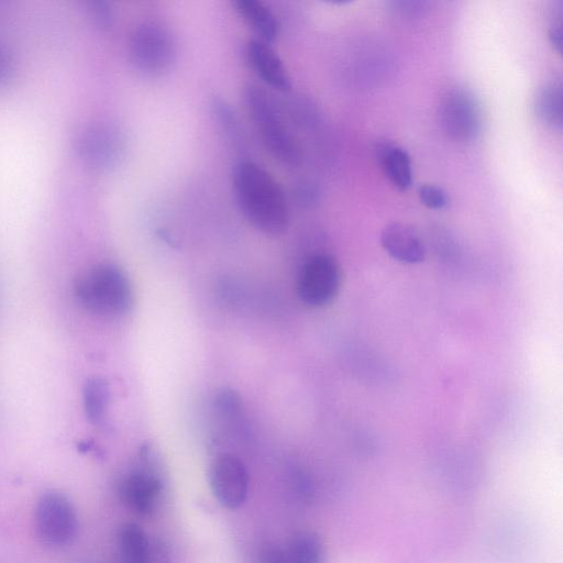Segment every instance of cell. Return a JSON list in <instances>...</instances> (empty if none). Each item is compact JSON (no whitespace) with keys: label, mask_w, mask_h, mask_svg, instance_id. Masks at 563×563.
<instances>
[{"label":"cell","mask_w":563,"mask_h":563,"mask_svg":"<svg viewBox=\"0 0 563 563\" xmlns=\"http://www.w3.org/2000/svg\"><path fill=\"white\" fill-rule=\"evenodd\" d=\"M391 10L400 18L412 19L426 10L427 2L421 1H393Z\"/></svg>","instance_id":"cell-23"},{"label":"cell","mask_w":563,"mask_h":563,"mask_svg":"<svg viewBox=\"0 0 563 563\" xmlns=\"http://www.w3.org/2000/svg\"><path fill=\"white\" fill-rule=\"evenodd\" d=\"M562 84L551 81L542 86L533 101L534 114L539 121L553 130L562 128Z\"/></svg>","instance_id":"cell-15"},{"label":"cell","mask_w":563,"mask_h":563,"mask_svg":"<svg viewBox=\"0 0 563 563\" xmlns=\"http://www.w3.org/2000/svg\"><path fill=\"white\" fill-rule=\"evenodd\" d=\"M245 56L250 67L265 85L277 91L291 89L288 70L271 44L252 38L246 44Z\"/></svg>","instance_id":"cell-10"},{"label":"cell","mask_w":563,"mask_h":563,"mask_svg":"<svg viewBox=\"0 0 563 563\" xmlns=\"http://www.w3.org/2000/svg\"><path fill=\"white\" fill-rule=\"evenodd\" d=\"M74 150L85 165L95 169H108L121 158L124 140L115 125L98 121L86 124L77 132Z\"/></svg>","instance_id":"cell-7"},{"label":"cell","mask_w":563,"mask_h":563,"mask_svg":"<svg viewBox=\"0 0 563 563\" xmlns=\"http://www.w3.org/2000/svg\"><path fill=\"white\" fill-rule=\"evenodd\" d=\"M376 157L385 176L400 191L412 184V166L409 154L402 147L383 142L376 146Z\"/></svg>","instance_id":"cell-14"},{"label":"cell","mask_w":563,"mask_h":563,"mask_svg":"<svg viewBox=\"0 0 563 563\" xmlns=\"http://www.w3.org/2000/svg\"><path fill=\"white\" fill-rule=\"evenodd\" d=\"M131 63L141 73L157 76L170 68L176 58V41L162 22L143 21L131 32L128 44Z\"/></svg>","instance_id":"cell-4"},{"label":"cell","mask_w":563,"mask_h":563,"mask_svg":"<svg viewBox=\"0 0 563 563\" xmlns=\"http://www.w3.org/2000/svg\"><path fill=\"white\" fill-rule=\"evenodd\" d=\"M218 409L225 416H234L241 408L239 396L232 390H223L216 399Z\"/></svg>","instance_id":"cell-24"},{"label":"cell","mask_w":563,"mask_h":563,"mask_svg":"<svg viewBox=\"0 0 563 563\" xmlns=\"http://www.w3.org/2000/svg\"><path fill=\"white\" fill-rule=\"evenodd\" d=\"M37 538L51 547L70 543L78 531V518L69 498L57 490L43 493L34 508Z\"/></svg>","instance_id":"cell-5"},{"label":"cell","mask_w":563,"mask_h":563,"mask_svg":"<svg viewBox=\"0 0 563 563\" xmlns=\"http://www.w3.org/2000/svg\"><path fill=\"white\" fill-rule=\"evenodd\" d=\"M15 60L9 47L0 42V88L7 86L13 78Z\"/></svg>","instance_id":"cell-22"},{"label":"cell","mask_w":563,"mask_h":563,"mask_svg":"<svg viewBox=\"0 0 563 563\" xmlns=\"http://www.w3.org/2000/svg\"><path fill=\"white\" fill-rule=\"evenodd\" d=\"M78 301L99 316L118 317L134 303L132 286L124 272L115 265L102 264L81 275L74 286Z\"/></svg>","instance_id":"cell-3"},{"label":"cell","mask_w":563,"mask_h":563,"mask_svg":"<svg viewBox=\"0 0 563 563\" xmlns=\"http://www.w3.org/2000/svg\"><path fill=\"white\" fill-rule=\"evenodd\" d=\"M286 550L292 563H324V548L314 532L297 533Z\"/></svg>","instance_id":"cell-18"},{"label":"cell","mask_w":563,"mask_h":563,"mask_svg":"<svg viewBox=\"0 0 563 563\" xmlns=\"http://www.w3.org/2000/svg\"><path fill=\"white\" fill-rule=\"evenodd\" d=\"M261 563H292L286 549L267 545L260 553Z\"/></svg>","instance_id":"cell-25"},{"label":"cell","mask_w":563,"mask_h":563,"mask_svg":"<svg viewBox=\"0 0 563 563\" xmlns=\"http://www.w3.org/2000/svg\"><path fill=\"white\" fill-rule=\"evenodd\" d=\"M109 400L110 390L106 379L93 376L86 380L82 388V404L90 423L98 424L103 420Z\"/></svg>","instance_id":"cell-17"},{"label":"cell","mask_w":563,"mask_h":563,"mask_svg":"<svg viewBox=\"0 0 563 563\" xmlns=\"http://www.w3.org/2000/svg\"><path fill=\"white\" fill-rule=\"evenodd\" d=\"M87 11L90 19L100 27H108L112 24L113 10L107 1H89L87 2Z\"/></svg>","instance_id":"cell-21"},{"label":"cell","mask_w":563,"mask_h":563,"mask_svg":"<svg viewBox=\"0 0 563 563\" xmlns=\"http://www.w3.org/2000/svg\"><path fill=\"white\" fill-rule=\"evenodd\" d=\"M341 280V268L334 257L328 254L314 255L299 272L298 297L310 307H323L335 298Z\"/></svg>","instance_id":"cell-8"},{"label":"cell","mask_w":563,"mask_h":563,"mask_svg":"<svg viewBox=\"0 0 563 563\" xmlns=\"http://www.w3.org/2000/svg\"><path fill=\"white\" fill-rule=\"evenodd\" d=\"M213 109L222 130L231 137L232 141L241 142L239 121L230 106L227 104L225 101L218 99L213 103Z\"/></svg>","instance_id":"cell-19"},{"label":"cell","mask_w":563,"mask_h":563,"mask_svg":"<svg viewBox=\"0 0 563 563\" xmlns=\"http://www.w3.org/2000/svg\"><path fill=\"white\" fill-rule=\"evenodd\" d=\"M232 185L240 210L257 231L269 236L287 231L288 202L282 186L267 170L254 162L241 161L234 166Z\"/></svg>","instance_id":"cell-1"},{"label":"cell","mask_w":563,"mask_h":563,"mask_svg":"<svg viewBox=\"0 0 563 563\" xmlns=\"http://www.w3.org/2000/svg\"><path fill=\"white\" fill-rule=\"evenodd\" d=\"M209 478L219 503L236 509L243 505L249 492V473L244 463L232 454L218 456L210 466Z\"/></svg>","instance_id":"cell-9"},{"label":"cell","mask_w":563,"mask_h":563,"mask_svg":"<svg viewBox=\"0 0 563 563\" xmlns=\"http://www.w3.org/2000/svg\"><path fill=\"white\" fill-rule=\"evenodd\" d=\"M417 194L420 202L428 209L441 210L449 205V196L446 191L437 185H421L418 188Z\"/></svg>","instance_id":"cell-20"},{"label":"cell","mask_w":563,"mask_h":563,"mask_svg":"<svg viewBox=\"0 0 563 563\" xmlns=\"http://www.w3.org/2000/svg\"><path fill=\"white\" fill-rule=\"evenodd\" d=\"M243 96L247 113L268 153L285 166H297L301 158L300 146L272 95L250 84Z\"/></svg>","instance_id":"cell-2"},{"label":"cell","mask_w":563,"mask_h":563,"mask_svg":"<svg viewBox=\"0 0 563 563\" xmlns=\"http://www.w3.org/2000/svg\"><path fill=\"white\" fill-rule=\"evenodd\" d=\"M438 121L443 133L453 141H473L482 129L479 103L471 91L453 88L439 103Z\"/></svg>","instance_id":"cell-6"},{"label":"cell","mask_w":563,"mask_h":563,"mask_svg":"<svg viewBox=\"0 0 563 563\" xmlns=\"http://www.w3.org/2000/svg\"><path fill=\"white\" fill-rule=\"evenodd\" d=\"M161 488V482L155 476L136 473L123 481L120 495L128 508L140 515H147L153 510Z\"/></svg>","instance_id":"cell-12"},{"label":"cell","mask_w":563,"mask_h":563,"mask_svg":"<svg viewBox=\"0 0 563 563\" xmlns=\"http://www.w3.org/2000/svg\"><path fill=\"white\" fill-rule=\"evenodd\" d=\"M384 251L394 260L405 264H418L426 258V246L419 233L410 225L393 222L380 233Z\"/></svg>","instance_id":"cell-11"},{"label":"cell","mask_w":563,"mask_h":563,"mask_svg":"<svg viewBox=\"0 0 563 563\" xmlns=\"http://www.w3.org/2000/svg\"><path fill=\"white\" fill-rule=\"evenodd\" d=\"M549 41L552 44L553 48L561 53L562 48V7L556 10V13L554 14L553 22L550 24L549 27Z\"/></svg>","instance_id":"cell-26"},{"label":"cell","mask_w":563,"mask_h":563,"mask_svg":"<svg viewBox=\"0 0 563 563\" xmlns=\"http://www.w3.org/2000/svg\"><path fill=\"white\" fill-rule=\"evenodd\" d=\"M235 11L257 35V40L267 44L275 42L279 34V22L275 13L260 0H236Z\"/></svg>","instance_id":"cell-13"},{"label":"cell","mask_w":563,"mask_h":563,"mask_svg":"<svg viewBox=\"0 0 563 563\" xmlns=\"http://www.w3.org/2000/svg\"><path fill=\"white\" fill-rule=\"evenodd\" d=\"M118 544L123 563H150L148 540L137 525L121 526Z\"/></svg>","instance_id":"cell-16"}]
</instances>
